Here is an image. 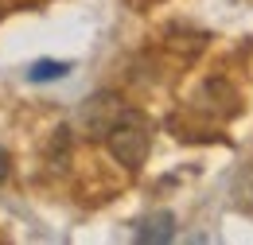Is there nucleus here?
Listing matches in <instances>:
<instances>
[{
	"label": "nucleus",
	"mask_w": 253,
	"mask_h": 245,
	"mask_svg": "<svg viewBox=\"0 0 253 245\" xmlns=\"http://www.w3.org/2000/svg\"><path fill=\"white\" fill-rule=\"evenodd\" d=\"M105 144H109V152L113 160L128 167V171H136L148 152H152V121H148V113H140V109H121V117L113 121V128L105 132Z\"/></svg>",
	"instance_id": "obj_1"
},
{
	"label": "nucleus",
	"mask_w": 253,
	"mask_h": 245,
	"mask_svg": "<svg viewBox=\"0 0 253 245\" xmlns=\"http://www.w3.org/2000/svg\"><path fill=\"white\" fill-rule=\"evenodd\" d=\"M8 171H12V156H8L4 148H0V183L8 179Z\"/></svg>",
	"instance_id": "obj_5"
},
{
	"label": "nucleus",
	"mask_w": 253,
	"mask_h": 245,
	"mask_svg": "<svg viewBox=\"0 0 253 245\" xmlns=\"http://www.w3.org/2000/svg\"><path fill=\"white\" fill-rule=\"evenodd\" d=\"M66 62H55V59H43V62H35L32 70H28V78L32 82H59V78H66Z\"/></svg>",
	"instance_id": "obj_4"
},
{
	"label": "nucleus",
	"mask_w": 253,
	"mask_h": 245,
	"mask_svg": "<svg viewBox=\"0 0 253 245\" xmlns=\"http://www.w3.org/2000/svg\"><path fill=\"white\" fill-rule=\"evenodd\" d=\"M121 109H125V105H121L117 93H94V97L82 105V113H78V128H82L90 140H105V132L121 117Z\"/></svg>",
	"instance_id": "obj_2"
},
{
	"label": "nucleus",
	"mask_w": 253,
	"mask_h": 245,
	"mask_svg": "<svg viewBox=\"0 0 253 245\" xmlns=\"http://www.w3.org/2000/svg\"><path fill=\"white\" fill-rule=\"evenodd\" d=\"M175 238V218L168 214V210H156V214H148L140 226H136V242H152V245H160V242H171Z\"/></svg>",
	"instance_id": "obj_3"
},
{
	"label": "nucleus",
	"mask_w": 253,
	"mask_h": 245,
	"mask_svg": "<svg viewBox=\"0 0 253 245\" xmlns=\"http://www.w3.org/2000/svg\"><path fill=\"white\" fill-rule=\"evenodd\" d=\"M0 12H4V8H0Z\"/></svg>",
	"instance_id": "obj_6"
}]
</instances>
